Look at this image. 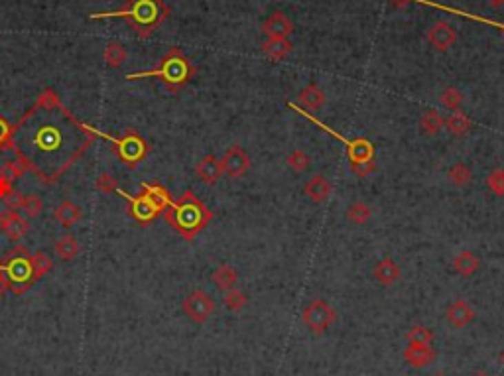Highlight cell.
Returning <instances> with one entry per match:
<instances>
[{"label": "cell", "mask_w": 504, "mask_h": 376, "mask_svg": "<svg viewBox=\"0 0 504 376\" xmlns=\"http://www.w3.org/2000/svg\"><path fill=\"white\" fill-rule=\"evenodd\" d=\"M93 142V126L63 107L54 89H46L14 125L12 152L41 183L54 185Z\"/></svg>", "instance_id": "6da1fadb"}, {"label": "cell", "mask_w": 504, "mask_h": 376, "mask_svg": "<svg viewBox=\"0 0 504 376\" xmlns=\"http://www.w3.org/2000/svg\"><path fill=\"white\" fill-rule=\"evenodd\" d=\"M170 16V6L164 0H126L123 8L107 12H91L89 20H126L137 32L138 40H148Z\"/></svg>", "instance_id": "7a4b0ae2"}, {"label": "cell", "mask_w": 504, "mask_h": 376, "mask_svg": "<svg viewBox=\"0 0 504 376\" xmlns=\"http://www.w3.org/2000/svg\"><path fill=\"white\" fill-rule=\"evenodd\" d=\"M165 223L170 224L177 235L191 242L213 221V211L205 205L193 191H185L183 196L172 201V205L164 211Z\"/></svg>", "instance_id": "3957f363"}, {"label": "cell", "mask_w": 504, "mask_h": 376, "mask_svg": "<svg viewBox=\"0 0 504 376\" xmlns=\"http://www.w3.org/2000/svg\"><path fill=\"white\" fill-rule=\"evenodd\" d=\"M195 65L191 63L188 57L183 56V52L179 48H172L165 54L160 63L156 67L148 71H134L130 75H126L128 81H138V79H148V77H158L162 83L165 85L168 91L172 93H179L185 85L190 83L195 77Z\"/></svg>", "instance_id": "277c9868"}, {"label": "cell", "mask_w": 504, "mask_h": 376, "mask_svg": "<svg viewBox=\"0 0 504 376\" xmlns=\"http://www.w3.org/2000/svg\"><path fill=\"white\" fill-rule=\"evenodd\" d=\"M0 270L8 282V290L14 295H24L36 284L34 268H32V254L24 247H14L12 251L2 258Z\"/></svg>", "instance_id": "5b68a950"}, {"label": "cell", "mask_w": 504, "mask_h": 376, "mask_svg": "<svg viewBox=\"0 0 504 376\" xmlns=\"http://www.w3.org/2000/svg\"><path fill=\"white\" fill-rule=\"evenodd\" d=\"M93 134H95V138L107 140L110 144V148H112V152L119 156V160L128 169H137L138 164L144 162L146 156L150 154V144L146 142V138L142 134H138V130L132 128V126L126 128V132H124L121 138H114V136L105 134V132H101L97 128H93Z\"/></svg>", "instance_id": "8992f818"}, {"label": "cell", "mask_w": 504, "mask_h": 376, "mask_svg": "<svg viewBox=\"0 0 504 376\" xmlns=\"http://www.w3.org/2000/svg\"><path fill=\"white\" fill-rule=\"evenodd\" d=\"M288 107L292 109V111H296V112H300V114H303L308 121H312L314 125H317L323 132H327V134H331L333 138H337L339 142H343V146H345V150H347V158H349V162L351 164H361V162H370V160H374V144L370 142V140L367 138H345L343 134H339V132H335L331 126L327 125H323L319 118H315L314 114H310L308 111H303L301 107H298V105H294V103H288Z\"/></svg>", "instance_id": "52a82bcc"}, {"label": "cell", "mask_w": 504, "mask_h": 376, "mask_svg": "<svg viewBox=\"0 0 504 376\" xmlns=\"http://www.w3.org/2000/svg\"><path fill=\"white\" fill-rule=\"evenodd\" d=\"M301 320L303 325L315 335H321L323 331H327L329 327L335 323L337 320V311L329 306L327 302L323 300H315L310 306L303 309L301 313Z\"/></svg>", "instance_id": "ba28073f"}, {"label": "cell", "mask_w": 504, "mask_h": 376, "mask_svg": "<svg viewBox=\"0 0 504 376\" xmlns=\"http://www.w3.org/2000/svg\"><path fill=\"white\" fill-rule=\"evenodd\" d=\"M181 309L188 315V320L201 325L215 313V300L203 290H195L183 300Z\"/></svg>", "instance_id": "9c48e42d"}, {"label": "cell", "mask_w": 504, "mask_h": 376, "mask_svg": "<svg viewBox=\"0 0 504 376\" xmlns=\"http://www.w3.org/2000/svg\"><path fill=\"white\" fill-rule=\"evenodd\" d=\"M114 194H119V196L123 197L124 201L128 203V213H130V217H132L140 227H148V224L154 223V221L162 215V213L156 209V207H154L150 201L142 196V194H140V196H130V194L123 191L121 187H119Z\"/></svg>", "instance_id": "30bf717a"}, {"label": "cell", "mask_w": 504, "mask_h": 376, "mask_svg": "<svg viewBox=\"0 0 504 376\" xmlns=\"http://www.w3.org/2000/svg\"><path fill=\"white\" fill-rule=\"evenodd\" d=\"M221 166H223L225 176L236 180V178H243L245 174H248V169L252 166V160L241 146H231L225 152V156L221 158Z\"/></svg>", "instance_id": "8fae6325"}, {"label": "cell", "mask_w": 504, "mask_h": 376, "mask_svg": "<svg viewBox=\"0 0 504 376\" xmlns=\"http://www.w3.org/2000/svg\"><path fill=\"white\" fill-rule=\"evenodd\" d=\"M28 229H30L28 219L24 215H20V211L6 209L4 213H0V231L8 237V240L18 242L26 235Z\"/></svg>", "instance_id": "7c38bea8"}, {"label": "cell", "mask_w": 504, "mask_h": 376, "mask_svg": "<svg viewBox=\"0 0 504 376\" xmlns=\"http://www.w3.org/2000/svg\"><path fill=\"white\" fill-rule=\"evenodd\" d=\"M477 317V313H475V309L469 306L465 300H455L450 307H447V311H445V320L450 323L451 327H455V329H463L467 325H471L473 321Z\"/></svg>", "instance_id": "4fadbf2b"}, {"label": "cell", "mask_w": 504, "mask_h": 376, "mask_svg": "<svg viewBox=\"0 0 504 376\" xmlns=\"http://www.w3.org/2000/svg\"><path fill=\"white\" fill-rule=\"evenodd\" d=\"M427 40L437 52H447L457 42V32L447 22H437L427 32Z\"/></svg>", "instance_id": "5bb4252c"}, {"label": "cell", "mask_w": 504, "mask_h": 376, "mask_svg": "<svg viewBox=\"0 0 504 376\" xmlns=\"http://www.w3.org/2000/svg\"><path fill=\"white\" fill-rule=\"evenodd\" d=\"M262 32L268 38H290V34L294 32V22L284 12L276 10L262 22Z\"/></svg>", "instance_id": "9a60e30c"}, {"label": "cell", "mask_w": 504, "mask_h": 376, "mask_svg": "<svg viewBox=\"0 0 504 376\" xmlns=\"http://www.w3.org/2000/svg\"><path fill=\"white\" fill-rule=\"evenodd\" d=\"M140 194L146 197L160 213H164L172 205V201H174L172 196L168 194V189H165L162 183H158V181H144V183H140Z\"/></svg>", "instance_id": "2e32d148"}, {"label": "cell", "mask_w": 504, "mask_h": 376, "mask_svg": "<svg viewBox=\"0 0 504 376\" xmlns=\"http://www.w3.org/2000/svg\"><path fill=\"white\" fill-rule=\"evenodd\" d=\"M195 174L197 178L207 183V185H215L225 174H223V166H221V160L215 158L213 154H207L205 158H201L195 166Z\"/></svg>", "instance_id": "e0dca14e"}, {"label": "cell", "mask_w": 504, "mask_h": 376, "mask_svg": "<svg viewBox=\"0 0 504 376\" xmlns=\"http://www.w3.org/2000/svg\"><path fill=\"white\" fill-rule=\"evenodd\" d=\"M404 361L414 368H425L436 359V351L432 345H408L402 353Z\"/></svg>", "instance_id": "ac0fdd59"}, {"label": "cell", "mask_w": 504, "mask_h": 376, "mask_svg": "<svg viewBox=\"0 0 504 376\" xmlns=\"http://www.w3.org/2000/svg\"><path fill=\"white\" fill-rule=\"evenodd\" d=\"M303 194L310 197L314 203H323L331 196V181L325 176L317 174L303 185Z\"/></svg>", "instance_id": "d6986e66"}, {"label": "cell", "mask_w": 504, "mask_h": 376, "mask_svg": "<svg viewBox=\"0 0 504 376\" xmlns=\"http://www.w3.org/2000/svg\"><path fill=\"white\" fill-rule=\"evenodd\" d=\"M372 278L381 286H392L400 280V266L392 258H382L379 264L372 268Z\"/></svg>", "instance_id": "ffe728a7"}, {"label": "cell", "mask_w": 504, "mask_h": 376, "mask_svg": "<svg viewBox=\"0 0 504 376\" xmlns=\"http://www.w3.org/2000/svg\"><path fill=\"white\" fill-rule=\"evenodd\" d=\"M83 211L79 205L71 203V201H63L57 205V209L54 211V219L57 224H61L63 229H71L73 224H77L81 221Z\"/></svg>", "instance_id": "44dd1931"}, {"label": "cell", "mask_w": 504, "mask_h": 376, "mask_svg": "<svg viewBox=\"0 0 504 376\" xmlns=\"http://www.w3.org/2000/svg\"><path fill=\"white\" fill-rule=\"evenodd\" d=\"M260 48H262V54L268 57V59L282 61L292 52L294 45L290 42V38H268Z\"/></svg>", "instance_id": "7402d4cb"}, {"label": "cell", "mask_w": 504, "mask_h": 376, "mask_svg": "<svg viewBox=\"0 0 504 376\" xmlns=\"http://www.w3.org/2000/svg\"><path fill=\"white\" fill-rule=\"evenodd\" d=\"M54 252L61 262H71L79 254V242H77L75 235L65 233L63 237L57 238L54 244Z\"/></svg>", "instance_id": "603a6c76"}, {"label": "cell", "mask_w": 504, "mask_h": 376, "mask_svg": "<svg viewBox=\"0 0 504 376\" xmlns=\"http://www.w3.org/2000/svg\"><path fill=\"white\" fill-rule=\"evenodd\" d=\"M298 101H300L301 109H312V111H317L325 105V95L323 91L319 89L317 83H310L308 87H303L298 95Z\"/></svg>", "instance_id": "cb8c5ba5"}, {"label": "cell", "mask_w": 504, "mask_h": 376, "mask_svg": "<svg viewBox=\"0 0 504 376\" xmlns=\"http://www.w3.org/2000/svg\"><path fill=\"white\" fill-rule=\"evenodd\" d=\"M211 280L221 292H229L232 288H236V284H239V272L231 264H221L211 274Z\"/></svg>", "instance_id": "d4e9b609"}, {"label": "cell", "mask_w": 504, "mask_h": 376, "mask_svg": "<svg viewBox=\"0 0 504 376\" xmlns=\"http://www.w3.org/2000/svg\"><path fill=\"white\" fill-rule=\"evenodd\" d=\"M478 266H481V260H478L477 254L471 251L459 252V254L455 256V260H453V270H455L459 276H463V278L473 276V274L478 270Z\"/></svg>", "instance_id": "484cf974"}, {"label": "cell", "mask_w": 504, "mask_h": 376, "mask_svg": "<svg viewBox=\"0 0 504 376\" xmlns=\"http://www.w3.org/2000/svg\"><path fill=\"white\" fill-rule=\"evenodd\" d=\"M471 126H473L471 118L461 111H453L450 116L443 121V128H447L450 134H453V136H465V134L471 130Z\"/></svg>", "instance_id": "4316f807"}, {"label": "cell", "mask_w": 504, "mask_h": 376, "mask_svg": "<svg viewBox=\"0 0 504 376\" xmlns=\"http://www.w3.org/2000/svg\"><path fill=\"white\" fill-rule=\"evenodd\" d=\"M126 57H128V52H126V48L121 42H109L105 45V50H103V59L112 70L123 67Z\"/></svg>", "instance_id": "83f0119b"}, {"label": "cell", "mask_w": 504, "mask_h": 376, "mask_svg": "<svg viewBox=\"0 0 504 376\" xmlns=\"http://www.w3.org/2000/svg\"><path fill=\"white\" fill-rule=\"evenodd\" d=\"M410 2H420V4H427V6H436V8H439V10H445V12H453V14L465 16V18H469V20H475V22H483V24H489V26H496V28L503 30V32H504V24H501V22H492V20H487V18H483V16L469 14V12H463V10H457V8H450V6H443V4H436V2H430V0H406V4H410Z\"/></svg>", "instance_id": "f1b7e54d"}, {"label": "cell", "mask_w": 504, "mask_h": 376, "mask_svg": "<svg viewBox=\"0 0 504 376\" xmlns=\"http://www.w3.org/2000/svg\"><path fill=\"white\" fill-rule=\"evenodd\" d=\"M420 128H422L423 134L427 136H436L439 134V130L443 128V118L437 111H427L423 112L422 118H420Z\"/></svg>", "instance_id": "f546056e"}, {"label": "cell", "mask_w": 504, "mask_h": 376, "mask_svg": "<svg viewBox=\"0 0 504 376\" xmlns=\"http://www.w3.org/2000/svg\"><path fill=\"white\" fill-rule=\"evenodd\" d=\"M32 268H34V278L38 282L54 268V260L48 252H36V254H32Z\"/></svg>", "instance_id": "4dcf8cb0"}, {"label": "cell", "mask_w": 504, "mask_h": 376, "mask_svg": "<svg viewBox=\"0 0 504 376\" xmlns=\"http://www.w3.org/2000/svg\"><path fill=\"white\" fill-rule=\"evenodd\" d=\"M447 180H450L455 187H465V185H469L471 180H473V171H471V167L465 166V164H455V166H451L450 171H447Z\"/></svg>", "instance_id": "1f68e13d"}, {"label": "cell", "mask_w": 504, "mask_h": 376, "mask_svg": "<svg viewBox=\"0 0 504 376\" xmlns=\"http://www.w3.org/2000/svg\"><path fill=\"white\" fill-rule=\"evenodd\" d=\"M28 169L26 166L16 158V160H8V162H4V166L0 167V178L6 181H10L14 183L16 180H20V178H24V174H26Z\"/></svg>", "instance_id": "d6a6232c"}, {"label": "cell", "mask_w": 504, "mask_h": 376, "mask_svg": "<svg viewBox=\"0 0 504 376\" xmlns=\"http://www.w3.org/2000/svg\"><path fill=\"white\" fill-rule=\"evenodd\" d=\"M406 339H408V345H432L434 333L425 325H414L408 329Z\"/></svg>", "instance_id": "836d02e7"}, {"label": "cell", "mask_w": 504, "mask_h": 376, "mask_svg": "<svg viewBox=\"0 0 504 376\" xmlns=\"http://www.w3.org/2000/svg\"><path fill=\"white\" fill-rule=\"evenodd\" d=\"M370 215L372 213H370L365 201H354L347 209V221H351L353 224H365L370 219Z\"/></svg>", "instance_id": "e575fe53"}, {"label": "cell", "mask_w": 504, "mask_h": 376, "mask_svg": "<svg viewBox=\"0 0 504 376\" xmlns=\"http://www.w3.org/2000/svg\"><path fill=\"white\" fill-rule=\"evenodd\" d=\"M223 304L229 311H241L245 309L246 304H248V297H246L245 292H241L239 288H232L229 292H225V297H223Z\"/></svg>", "instance_id": "d590c367"}, {"label": "cell", "mask_w": 504, "mask_h": 376, "mask_svg": "<svg viewBox=\"0 0 504 376\" xmlns=\"http://www.w3.org/2000/svg\"><path fill=\"white\" fill-rule=\"evenodd\" d=\"M286 164L294 171H305L308 167L312 166V158H310V154L303 152V150H294V152L288 154Z\"/></svg>", "instance_id": "8d00e7d4"}, {"label": "cell", "mask_w": 504, "mask_h": 376, "mask_svg": "<svg viewBox=\"0 0 504 376\" xmlns=\"http://www.w3.org/2000/svg\"><path fill=\"white\" fill-rule=\"evenodd\" d=\"M22 213L26 219H36L40 217L41 211H43V201H41L40 196H24V201H22Z\"/></svg>", "instance_id": "74e56055"}, {"label": "cell", "mask_w": 504, "mask_h": 376, "mask_svg": "<svg viewBox=\"0 0 504 376\" xmlns=\"http://www.w3.org/2000/svg\"><path fill=\"white\" fill-rule=\"evenodd\" d=\"M463 103V93L455 87H445L443 93H441V105L450 111H459Z\"/></svg>", "instance_id": "f35d334b"}, {"label": "cell", "mask_w": 504, "mask_h": 376, "mask_svg": "<svg viewBox=\"0 0 504 376\" xmlns=\"http://www.w3.org/2000/svg\"><path fill=\"white\" fill-rule=\"evenodd\" d=\"M0 150H14V125L0 114Z\"/></svg>", "instance_id": "ab89813d"}, {"label": "cell", "mask_w": 504, "mask_h": 376, "mask_svg": "<svg viewBox=\"0 0 504 376\" xmlns=\"http://www.w3.org/2000/svg\"><path fill=\"white\" fill-rule=\"evenodd\" d=\"M487 185L496 197H504V169L496 167L487 176Z\"/></svg>", "instance_id": "60d3db41"}, {"label": "cell", "mask_w": 504, "mask_h": 376, "mask_svg": "<svg viewBox=\"0 0 504 376\" xmlns=\"http://www.w3.org/2000/svg\"><path fill=\"white\" fill-rule=\"evenodd\" d=\"M95 187L97 191H101V194H112V191L119 189V180L114 176H110V174H101L95 180Z\"/></svg>", "instance_id": "b9f144b4"}, {"label": "cell", "mask_w": 504, "mask_h": 376, "mask_svg": "<svg viewBox=\"0 0 504 376\" xmlns=\"http://www.w3.org/2000/svg\"><path fill=\"white\" fill-rule=\"evenodd\" d=\"M2 201H4V205H6V209L10 211H20L22 209V201H24V196L18 191V189H10L6 196L2 197Z\"/></svg>", "instance_id": "7bdbcfd3"}, {"label": "cell", "mask_w": 504, "mask_h": 376, "mask_svg": "<svg viewBox=\"0 0 504 376\" xmlns=\"http://www.w3.org/2000/svg\"><path fill=\"white\" fill-rule=\"evenodd\" d=\"M351 169H353V174L356 178H367V176H370V174L376 171V164H374V160H370V162H361V164H351Z\"/></svg>", "instance_id": "ee69618b"}, {"label": "cell", "mask_w": 504, "mask_h": 376, "mask_svg": "<svg viewBox=\"0 0 504 376\" xmlns=\"http://www.w3.org/2000/svg\"><path fill=\"white\" fill-rule=\"evenodd\" d=\"M10 189H14V183H10V181H6V180H2V178H0V199L6 196V194H8Z\"/></svg>", "instance_id": "f6af8a7d"}, {"label": "cell", "mask_w": 504, "mask_h": 376, "mask_svg": "<svg viewBox=\"0 0 504 376\" xmlns=\"http://www.w3.org/2000/svg\"><path fill=\"white\" fill-rule=\"evenodd\" d=\"M6 292H8V282H6L4 274H2V270H0V297H2Z\"/></svg>", "instance_id": "bcb514c9"}, {"label": "cell", "mask_w": 504, "mask_h": 376, "mask_svg": "<svg viewBox=\"0 0 504 376\" xmlns=\"http://www.w3.org/2000/svg\"><path fill=\"white\" fill-rule=\"evenodd\" d=\"M489 4H491L492 8H501V6H504V0H487Z\"/></svg>", "instance_id": "7dc6e473"}, {"label": "cell", "mask_w": 504, "mask_h": 376, "mask_svg": "<svg viewBox=\"0 0 504 376\" xmlns=\"http://www.w3.org/2000/svg\"><path fill=\"white\" fill-rule=\"evenodd\" d=\"M390 2H392L394 6H400V8H402V6H406V0H390Z\"/></svg>", "instance_id": "c3c4849f"}, {"label": "cell", "mask_w": 504, "mask_h": 376, "mask_svg": "<svg viewBox=\"0 0 504 376\" xmlns=\"http://www.w3.org/2000/svg\"><path fill=\"white\" fill-rule=\"evenodd\" d=\"M473 376H489L487 373H477V375H473Z\"/></svg>", "instance_id": "681fc988"}, {"label": "cell", "mask_w": 504, "mask_h": 376, "mask_svg": "<svg viewBox=\"0 0 504 376\" xmlns=\"http://www.w3.org/2000/svg\"><path fill=\"white\" fill-rule=\"evenodd\" d=\"M501 361H503V364H504V351H503V353H501Z\"/></svg>", "instance_id": "f907efd6"}, {"label": "cell", "mask_w": 504, "mask_h": 376, "mask_svg": "<svg viewBox=\"0 0 504 376\" xmlns=\"http://www.w3.org/2000/svg\"><path fill=\"white\" fill-rule=\"evenodd\" d=\"M436 376H445V375H436Z\"/></svg>", "instance_id": "816d5d0a"}]
</instances>
